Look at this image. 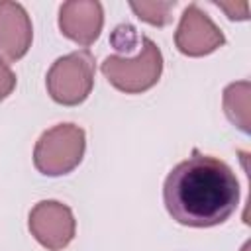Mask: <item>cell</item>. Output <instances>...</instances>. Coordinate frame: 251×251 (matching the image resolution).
I'll return each instance as SVG.
<instances>
[{
  "label": "cell",
  "mask_w": 251,
  "mask_h": 251,
  "mask_svg": "<svg viewBox=\"0 0 251 251\" xmlns=\"http://www.w3.org/2000/svg\"><path fill=\"white\" fill-rule=\"evenodd\" d=\"M163 202L171 218L188 227H214L239 206V182L227 163L192 149L165 178Z\"/></svg>",
  "instance_id": "obj_1"
},
{
  "label": "cell",
  "mask_w": 251,
  "mask_h": 251,
  "mask_svg": "<svg viewBox=\"0 0 251 251\" xmlns=\"http://www.w3.org/2000/svg\"><path fill=\"white\" fill-rule=\"evenodd\" d=\"M108 82L126 94H141L153 88L163 73V53L153 39L141 35L135 55H110L100 65Z\"/></svg>",
  "instance_id": "obj_2"
},
{
  "label": "cell",
  "mask_w": 251,
  "mask_h": 251,
  "mask_svg": "<svg viewBox=\"0 0 251 251\" xmlns=\"http://www.w3.org/2000/svg\"><path fill=\"white\" fill-rule=\"evenodd\" d=\"M86 151V133L76 124H59L43 131L33 147V165L45 176L73 173Z\"/></svg>",
  "instance_id": "obj_3"
},
{
  "label": "cell",
  "mask_w": 251,
  "mask_h": 251,
  "mask_svg": "<svg viewBox=\"0 0 251 251\" xmlns=\"http://www.w3.org/2000/svg\"><path fill=\"white\" fill-rule=\"evenodd\" d=\"M45 86L61 106L82 104L94 86V55L82 49L59 57L47 71Z\"/></svg>",
  "instance_id": "obj_4"
},
{
  "label": "cell",
  "mask_w": 251,
  "mask_h": 251,
  "mask_svg": "<svg viewBox=\"0 0 251 251\" xmlns=\"http://www.w3.org/2000/svg\"><path fill=\"white\" fill-rule=\"evenodd\" d=\"M27 227L41 247L47 251H61L73 241L76 222L67 204L57 200H41L31 208Z\"/></svg>",
  "instance_id": "obj_5"
},
{
  "label": "cell",
  "mask_w": 251,
  "mask_h": 251,
  "mask_svg": "<svg viewBox=\"0 0 251 251\" xmlns=\"http://www.w3.org/2000/svg\"><path fill=\"white\" fill-rule=\"evenodd\" d=\"M226 43L222 29L210 20L198 4L184 8L178 27L175 31V45L186 57H204Z\"/></svg>",
  "instance_id": "obj_6"
},
{
  "label": "cell",
  "mask_w": 251,
  "mask_h": 251,
  "mask_svg": "<svg viewBox=\"0 0 251 251\" xmlns=\"http://www.w3.org/2000/svg\"><path fill=\"white\" fill-rule=\"evenodd\" d=\"M104 25V10L96 0H71L59 8V29L71 41L88 47Z\"/></svg>",
  "instance_id": "obj_7"
},
{
  "label": "cell",
  "mask_w": 251,
  "mask_h": 251,
  "mask_svg": "<svg viewBox=\"0 0 251 251\" xmlns=\"http://www.w3.org/2000/svg\"><path fill=\"white\" fill-rule=\"evenodd\" d=\"M33 27L25 8L18 2H0V57L20 61L31 47Z\"/></svg>",
  "instance_id": "obj_8"
},
{
  "label": "cell",
  "mask_w": 251,
  "mask_h": 251,
  "mask_svg": "<svg viewBox=\"0 0 251 251\" xmlns=\"http://www.w3.org/2000/svg\"><path fill=\"white\" fill-rule=\"evenodd\" d=\"M251 82H231L224 90V112L227 120L245 135L251 131Z\"/></svg>",
  "instance_id": "obj_9"
},
{
  "label": "cell",
  "mask_w": 251,
  "mask_h": 251,
  "mask_svg": "<svg viewBox=\"0 0 251 251\" xmlns=\"http://www.w3.org/2000/svg\"><path fill=\"white\" fill-rule=\"evenodd\" d=\"M176 6L175 0L169 2H159V0H143V2H129V8L133 10V14L157 27H163L171 22V10Z\"/></svg>",
  "instance_id": "obj_10"
},
{
  "label": "cell",
  "mask_w": 251,
  "mask_h": 251,
  "mask_svg": "<svg viewBox=\"0 0 251 251\" xmlns=\"http://www.w3.org/2000/svg\"><path fill=\"white\" fill-rule=\"evenodd\" d=\"M16 88V75L10 65L0 57V100H6Z\"/></svg>",
  "instance_id": "obj_11"
},
{
  "label": "cell",
  "mask_w": 251,
  "mask_h": 251,
  "mask_svg": "<svg viewBox=\"0 0 251 251\" xmlns=\"http://www.w3.org/2000/svg\"><path fill=\"white\" fill-rule=\"evenodd\" d=\"M220 10H224L227 14L229 20H247L249 18V6L243 4H226V2H214Z\"/></svg>",
  "instance_id": "obj_12"
}]
</instances>
